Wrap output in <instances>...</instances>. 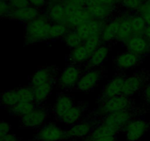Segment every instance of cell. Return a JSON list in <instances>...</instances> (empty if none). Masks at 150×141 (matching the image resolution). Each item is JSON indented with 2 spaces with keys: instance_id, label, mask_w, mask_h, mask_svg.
I'll return each mask as SVG.
<instances>
[{
  "instance_id": "6da1fadb",
  "label": "cell",
  "mask_w": 150,
  "mask_h": 141,
  "mask_svg": "<svg viewBox=\"0 0 150 141\" xmlns=\"http://www.w3.org/2000/svg\"><path fill=\"white\" fill-rule=\"evenodd\" d=\"M51 23L42 10L38 18L25 24V45H34L48 41V32Z\"/></svg>"
},
{
  "instance_id": "7a4b0ae2",
  "label": "cell",
  "mask_w": 150,
  "mask_h": 141,
  "mask_svg": "<svg viewBox=\"0 0 150 141\" xmlns=\"http://www.w3.org/2000/svg\"><path fill=\"white\" fill-rule=\"evenodd\" d=\"M125 110H132L131 100L129 97L120 95L104 101H100L95 110L94 116L98 121L107 115Z\"/></svg>"
},
{
  "instance_id": "3957f363",
  "label": "cell",
  "mask_w": 150,
  "mask_h": 141,
  "mask_svg": "<svg viewBox=\"0 0 150 141\" xmlns=\"http://www.w3.org/2000/svg\"><path fill=\"white\" fill-rule=\"evenodd\" d=\"M83 73L81 66L73 64L67 65L57 77L56 85L62 90H70L76 88V85Z\"/></svg>"
},
{
  "instance_id": "277c9868",
  "label": "cell",
  "mask_w": 150,
  "mask_h": 141,
  "mask_svg": "<svg viewBox=\"0 0 150 141\" xmlns=\"http://www.w3.org/2000/svg\"><path fill=\"white\" fill-rule=\"evenodd\" d=\"M97 123L98 120L95 118H89L71 125L64 130L65 140L84 139L90 134Z\"/></svg>"
},
{
  "instance_id": "5b68a950",
  "label": "cell",
  "mask_w": 150,
  "mask_h": 141,
  "mask_svg": "<svg viewBox=\"0 0 150 141\" xmlns=\"http://www.w3.org/2000/svg\"><path fill=\"white\" fill-rule=\"evenodd\" d=\"M150 129V123L145 119L133 118L122 129L127 141H137Z\"/></svg>"
},
{
  "instance_id": "8992f818",
  "label": "cell",
  "mask_w": 150,
  "mask_h": 141,
  "mask_svg": "<svg viewBox=\"0 0 150 141\" xmlns=\"http://www.w3.org/2000/svg\"><path fill=\"white\" fill-rule=\"evenodd\" d=\"M120 133L112 126L98 120L96 126L83 141H117V136Z\"/></svg>"
},
{
  "instance_id": "52a82bcc",
  "label": "cell",
  "mask_w": 150,
  "mask_h": 141,
  "mask_svg": "<svg viewBox=\"0 0 150 141\" xmlns=\"http://www.w3.org/2000/svg\"><path fill=\"white\" fill-rule=\"evenodd\" d=\"M48 112L46 108L37 105L36 108L31 113L21 118V125L26 129H39L46 123Z\"/></svg>"
},
{
  "instance_id": "ba28073f",
  "label": "cell",
  "mask_w": 150,
  "mask_h": 141,
  "mask_svg": "<svg viewBox=\"0 0 150 141\" xmlns=\"http://www.w3.org/2000/svg\"><path fill=\"white\" fill-rule=\"evenodd\" d=\"M38 141H59L65 140L64 130L54 122H48L39 128L35 135Z\"/></svg>"
},
{
  "instance_id": "9c48e42d",
  "label": "cell",
  "mask_w": 150,
  "mask_h": 141,
  "mask_svg": "<svg viewBox=\"0 0 150 141\" xmlns=\"http://www.w3.org/2000/svg\"><path fill=\"white\" fill-rule=\"evenodd\" d=\"M103 76V71L100 68L86 69L82 73L77 85L76 90L80 92H89L95 89Z\"/></svg>"
},
{
  "instance_id": "30bf717a",
  "label": "cell",
  "mask_w": 150,
  "mask_h": 141,
  "mask_svg": "<svg viewBox=\"0 0 150 141\" xmlns=\"http://www.w3.org/2000/svg\"><path fill=\"white\" fill-rule=\"evenodd\" d=\"M134 118V113L132 110H125L116 112L107 115L101 119L100 121L112 126L120 132H122V129L132 119Z\"/></svg>"
},
{
  "instance_id": "8fae6325",
  "label": "cell",
  "mask_w": 150,
  "mask_h": 141,
  "mask_svg": "<svg viewBox=\"0 0 150 141\" xmlns=\"http://www.w3.org/2000/svg\"><path fill=\"white\" fill-rule=\"evenodd\" d=\"M146 85V76L142 73H136L125 76L122 89V95L130 98L144 89Z\"/></svg>"
},
{
  "instance_id": "7c38bea8",
  "label": "cell",
  "mask_w": 150,
  "mask_h": 141,
  "mask_svg": "<svg viewBox=\"0 0 150 141\" xmlns=\"http://www.w3.org/2000/svg\"><path fill=\"white\" fill-rule=\"evenodd\" d=\"M108 21H99L91 19L76 29L83 42L93 35H100Z\"/></svg>"
},
{
  "instance_id": "4fadbf2b",
  "label": "cell",
  "mask_w": 150,
  "mask_h": 141,
  "mask_svg": "<svg viewBox=\"0 0 150 141\" xmlns=\"http://www.w3.org/2000/svg\"><path fill=\"white\" fill-rule=\"evenodd\" d=\"M122 20V13H120L107 21L100 35L103 43L109 44L114 41H116Z\"/></svg>"
},
{
  "instance_id": "5bb4252c",
  "label": "cell",
  "mask_w": 150,
  "mask_h": 141,
  "mask_svg": "<svg viewBox=\"0 0 150 141\" xmlns=\"http://www.w3.org/2000/svg\"><path fill=\"white\" fill-rule=\"evenodd\" d=\"M142 57L129 51H125L117 54L114 60V66L120 70H127L139 66Z\"/></svg>"
},
{
  "instance_id": "9a60e30c",
  "label": "cell",
  "mask_w": 150,
  "mask_h": 141,
  "mask_svg": "<svg viewBox=\"0 0 150 141\" xmlns=\"http://www.w3.org/2000/svg\"><path fill=\"white\" fill-rule=\"evenodd\" d=\"M42 11L51 23L67 24V16L62 2H48V5Z\"/></svg>"
},
{
  "instance_id": "2e32d148",
  "label": "cell",
  "mask_w": 150,
  "mask_h": 141,
  "mask_svg": "<svg viewBox=\"0 0 150 141\" xmlns=\"http://www.w3.org/2000/svg\"><path fill=\"white\" fill-rule=\"evenodd\" d=\"M125 76L123 75H117L113 79L108 81V83L104 86L101 93V100L108 99L117 95H122V89L124 85Z\"/></svg>"
},
{
  "instance_id": "e0dca14e",
  "label": "cell",
  "mask_w": 150,
  "mask_h": 141,
  "mask_svg": "<svg viewBox=\"0 0 150 141\" xmlns=\"http://www.w3.org/2000/svg\"><path fill=\"white\" fill-rule=\"evenodd\" d=\"M125 46L127 51L141 57L150 52V43L143 35H133Z\"/></svg>"
},
{
  "instance_id": "ac0fdd59",
  "label": "cell",
  "mask_w": 150,
  "mask_h": 141,
  "mask_svg": "<svg viewBox=\"0 0 150 141\" xmlns=\"http://www.w3.org/2000/svg\"><path fill=\"white\" fill-rule=\"evenodd\" d=\"M57 69L52 66L40 68L32 75L29 85L33 88L50 81H57Z\"/></svg>"
},
{
  "instance_id": "d6986e66",
  "label": "cell",
  "mask_w": 150,
  "mask_h": 141,
  "mask_svg": "<svg viewBox=\"0 0 150 141\" xmlns=\"http://www.w3.org/2000/svg\"><path fill=\"white\" fill-rule=\"evenodd\" d=\"M42 10L29 5L27 7L18 9V10H10L7 18H10V19L17 21L22 22L26 24L38 18Z\"/></svg>"
},
{
  "instance_id": "ffe728a7",
  "label": "cell",
  "mask_w": 150,
  "mask_h": 141,
  "mask_svg": "<svg viewBox=\"0 0 150 141\" xmlns=\"http://www.w3.org/2000/svg\"><path fill=\"white\" fill-rule=\"evenodd\" d=\"M86 8L89 10L92 19L99 21H108L116 16L117 11V7L105 5L99 2Z\"/></svg>"
},
{
  "instance_id": "44dd1931",
  "label": "cell",
  "mask_w": 150,
  "mask_h": 141,
  "mask_svg": "<svg viewBox=\"0 0 150 141\" xmlns=\"http://www.w3.org/2000/svg\"><path fill=\"white\" fill-rule=\"evenodd\" d=\"M109 51L110 48L108 44L103 43L89 56L87 62L84 65L86 69L100 68L108 58Z\"/></svg>"
},
{
  "instance_id": "7402d4cb",
  "label": "cell",
  "mask_w": 150,
  "mask_h": 141,
  "mask_svg": "<svg viewBox=\"0 0 150 141\" xmlns=\"http://www.w3.org/2000/svg\"><path fill=\"white\" fill-rule=\"evenodd\" d=\"M75 104L74 99L70 95L65 93H60L57 95L53 107V113L56 118L58 120Z\"/></svg>"
},
{
  "instance_id": "603a6c76",
  "label": "cell",
  "mask_w": 150,
  "mask_h": 141,
  "mask_svg": "<svg viewBox=\"0 0 150 141\" xmlns=\"http://www.w3.org/2000/svg\"><path fill=\"white\" fill-rule=\"evenodd\" d=\"M56 82L57 81H50L46 83L33 88L35 103L37 105H42L47 101L48 97L52 93Z\"/></svg>"
},
{
  "instance_id": "cb8c5ba5",
  "label": "cell",
  "mask_w": 150,
  "mask_h": 141,
  "mask_svg": "<svg viewBox=\"0 0 150 141\" xmlns=\"http://www.w3.org/2000/svg\"><path fill=\"white\" fill-rule=\"evenodd\" d=\"M92 18L88 9L83 7L81 10L73 12L67 16V25L70 29H76L79 26L89 21Z\"/></svg>"
},
{
  "instance_id": "d4e9b609",
  "label": "cell",
  "mask_w": 150,
  "mask_h": 141,
  "mask_svg": "<svg viewBox=\"0 0 150 141\" xmlns=\"http://www.w3.org/2000/svg\"><path fill=\"white\" fill-rule=\"evenodd\" d=\"M83 110L80 105L75 104L67 112H66L62 117L58 119L61 123L66 126H71L78 122L81 121L83 117Z\"/></svg>"
},
{
  "instance_id": "484cf974",
  "label": "cell",
  "mask_w": 150,
  "mask_h": 141,
  "mask_svg": "<svg viewBox=\"0 0 150 141\" xmlns=\"http://www.w3.org/2000/svg\"><path fill=\"white\" fill-rule=\"evenodd\" d=\"M127 13L128 12L125 11V10L122 12V20L121 24H120L117 38H116L117 42L124 44V45L133 36V31H132L130 22L127 19Z\"/></svg>"
},
{
  "instance_id": "4316f807",
  "label": "cell",
  "mask_w": 150,
  "mask_h": 141,
  "mask_svg": "<svg viewBox=\"0 0 150 141\" xmlns=\"http://www.w3.org/2000/svg\"><path fill=\"white\" fill-rule=\"evenodd\" d=\"M127 19L130 22L133 35H143L144 29L146 26V23L144 19L138 13H127Z\"/></svg>"
},
{
  "instance_id": "83f0119b",
  "label": "cell",
  "mask_w": 150,
  "mask_h": 141,
  "mask_svg": "<svg viewBox=\"0 0 150 141\" xmlns=\"http://www.w3.org/2000/svg\"><path fill=\"white\" fill-rule=\"evenodd\" d=\"M89 55L83 47V44L76 48L71 49L69 54V60L70 64L76 66H84L89 59Z\"/></svg>"
},
{
  "instance_id": "f1b7e54d",
  "label": "cell",
  "mask_w": 150,
  "mask_h": 141,
  "mask_svg": "<svg viewBox=\"0 0 150 141\" xmlns=\"http://www.w3.org/2000/svg\"><path fill=\"white\" fill-rule=\"evenodd\" d=\"M36 107L37 104L35 102H18L9 108V113L13 115L21 118L31 113Z\"/></svg>"
},
{
  "instance_id": "f546056e",
  "label": "cell",
  "mask_w": 150,
  "mask_h": 141,
  "mask_svg": "<svg viewBox=\"0 0 150 141\" xmlns=\"http://www.w3.org/2000/svg\"><path fill=\"white\" fill-rule=\"evenodd\" d=\"M70 28L67 24L59 23H51L48 32V41H55L64 38Z\"/></svg>"
},
{
  "instance_id": "4dcf8cb0",
  "label": "cell",
  "mask_w": 150,
  "mask_h": 141,
  "mask_svg": "<svg viewBox=\"0 0 150 141\" xmlns=\"http://www.w3.org/2000/svg\"><path fill=\"white\" fill-rule=\"evenodd\" d=\"M18 102L17 89L4 91L0 96V104L4 107L10 108Z\"/></svg>"
},
{
  "instance_id": "1f68e13d",
  "label": "cell",
  "mask_w": 150,
  "mask_h": 141,
  "mask_svg": "<svg viewBox=\"0 0 150 141\" xmlns=\"http://www.w3.org/2000/svg\"><path fill=\"white\" fill-rule=\"evenodd\" d=\"M64 43L67 47L73 49L83 44V41L79 37L76 29H70L62 38Z\"/></svg>"
},
{
  "instance_id": "d6a6232c",
  "label": "cell",
  "mask_w": 150,
  "mask_h": 141,
  "mask_svg": "<svg viewBox=\"0 0 150 141\" xmlns=\"http://www.w3.org/2000/svg\"><path fill=\"white\" fill-rule=\"evenodd\" d=\"M19 102H35L33 88L29 86H23L17 89Z\"/></svg>"
},
{
  "instance_id": "836d02e7",
  "label": "cell",
  "mask_w": 150,
  "mask_h": 141,
  "mask_svg": "<svg viewBox=\"0 0 150 141\" xmlns=\"http://www.w3.org/2000/svg\"><path fill=\"white\" fill-rule=\"evenodd\" d=\"M62 4L68 16L73 12L86 7V0H64Z\"/></svg>"
},
{
  "instance_id": "e575fe53",
  "label": "cell",
  "mask_w": 150,
  "mask_h": 141,
  "mask_svg": "<svg viewBox=\"0 0 150 141\" xmlns=\"http://www.w3.org/2000/svg\"><path fill=\"white\" fill-rule=\"evenodd\" d=\"M146 0H120V5L124 10L130 13H138Z\"/></svg>"
},
{
  "instance_id": "d590c367",
  "label": "cell",
  "mask_w": 150,
  "mask_h": 141,
  "mask_svg": "<svg viewBox=\"0 0 150 141\" xmlns=\"http://www.w3.org/2000/svg\"><path fill=\"white\" fill-rule=\"evenodd\" d=\"M102 44L103 42L101 41L100 35H93V36L89 38L86 41H85L83 43V47H84L89 56L95 50L98 49Z\"/></svg>"
},
{
  "instance_id": "8d00e7d4",
  "label": "cell",
  "mask_w": 150,
  "mask_h": 141,
  "mask_svg": "<svg viewBox=\"0 0 150 141\" xmlns=\"http://www.w3.org/2000/svg\"><path fill=\"white\" fill-rule=\"evenodd\" d=\"M138 13L140 14L144 19L146 24L150 25V3L146 0L144 4L142 5L140 10L138 11Z\"/></svg>"
},
{
  "instance_id": "74e56055",
  "label": "cell",
  "mask_w": 150,
  "mask_h": 141,
  "mask_svg": "<svg viewBox=\"0 0 150 141\" xmlns=\"http://www.w3.org/2000/svg\"><path fill=\"white\" fill-rule=\"evenodd\" d=\"M8 4L10 10H18L29 5L28 0H10Z\"/></svg>"
},
{
  "instance_id": "f35d334b",
  "label": "cell",
  "mask_w": 150,
  "mask_h": 141,
  "mask_svg": "<svg viewBox=\"0 0 150 141\" xmlns=\"http://www.w3.org/2000/svg\"><path fill=\"white\" fill-rule=\"evenodd\" d=\"M29 5L35 7L40 10H43L48 5V0H28Z\"/></svg>"
},
{
  "instance_id": "ab89813d",
  "label": "cell",
  "mask_w": 150,
  "mask_h": 141,
  "mask_svg": "<svg viewBox=\"0 0 150 141\" xmlns=\"http://www.w3.org/2000/svg\"><path fill=\"white\" fill-rule=\"evenodd\" d=\"M10 11V7L8 2L0 0V19L7 17Z\"/></svg>"
},
{
  "instance_id": "60d3db41",
  "label": "cell",
  "mask_w": 150,
  "mask_h": 141,
  "mask_svg": "<svg viewBox=\"0 0 150 141\" xmlns=\"http://www.w3.org/2000/svg\"><path fill=\"white\" fill-rule=\"evenodd\" d=\"M10 129H11V126L10 123L4 120L0 121V138L10 133Z\"/></svg>"
},
{
  "instance_id": "b9f144b4",
  "label": "cell",
  "mask_w": 150,
  "mask_h": 141,
  "mask_svg": "<svg viewBox=\"0 0 150 141\" xmlns=\"http://www.w3.org/2000/svg\"><path fill=\"white\" fill-rule=\"evenodd\" d=\"M142 90H143V96L145 101L150 106V83L146 84Z\"/></svg>"
},
{
  "instance_id": "7bdbcfd3",
  "label": "cell",
  "mask_w": 150,
  "mask_h": 141,
  "mask_svg": "<svg viewBox=\"0 0 150 141\" xmlns=\"http://www.w3.org/2000/svg\"><path fill=\"white\" fill-rule=\"evenodd\" d=\"M0 141H19V138L15 134L9 133L0 138Z\"/></svg>"
},
{
  "instance_id": "ee69618b",
  "label": "cell",
  "mask_w": 150,
  "mask_h": 141,
  "mask_svg": "<svg viewBox=\"0 0 150 141\" xmlns=\"http://www.w3.org/2000/svg\"><path fill=\"white\" fill-rule=\"evenodd\" d=\"M143 36L147 40L148 42L150 43V25H146L144 32L143 33Z\"/></svg>"
},
{
  "instance_id": "f6af8a7d",
  "label": "cell",
  "mask_w": 150,
  "mask_h": 141,
  "mask_svg": "<svg viewBox=\"0 0 150 141\" xmlns=\"http://www.w3.org/2000/svg\"><path fill=\"white\" fill-rule=\"evenodd\" d=\"M64 0H48V2H62Z\"/></svg>"
},
{
  "instance_id": "bcb514c9",
  "label": "cell",
  "mask_w": 150,
  "mask_h": 141,
  "mask_svg": "<svg viewBox=\"0 0 150 141\" xmlns=\"http://www.w3.org/2000/svg\"><path fill=\"white\" fill-rule=\"evenodd\" d=\"M1 1H6V2H9V1H10V0H1Z\"/></svg>"
},
{
  "instance_id": "7dc6e473",
  "label": "cell",
  "mask_w": 150,
  "mask_h": 141,
  "mask_svg": "<svg viewBox=\"0 0 150 141\" xmlns=\"http://www.w3.org/2000/svg\"><path fill=\"white\" fill-rule=\"evenodd\" d=\"M146 1H147L148 2H149V3H150V0H146Z\"/></svg>"
}]
</instances>
